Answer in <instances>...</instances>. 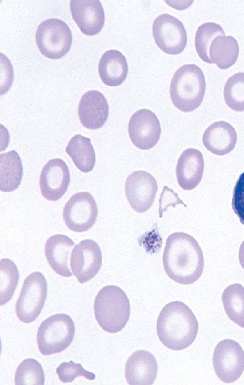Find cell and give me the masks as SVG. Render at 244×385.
Masks as SVG:
<instances>
[{
	"label": "cell",
	"mask_w": 244,
	"mask_h": 385,
	"mask_svg": "<svg viewBox=\"0 0 244 385\" xmlns=\"http://www.w3.org/2000/svg\"><path fill=\"white\" fill-rule=\"evenodd\" d=\"M204 169L201 152L189 148L184 150L178 160L176 175L179 185L183 190H191L200 183Z\"/></svg>",
	"instance_id": "obj_17"
},
{
	"label": "cell",
	"mask_w": 244,
	"mask_h": 385,
	"mask_svg": "<svg viewBox=\"0 0 244 385\" xmlns=\"http://www.w3.org/2000/svg\"><path fill=\"white\" fill-rule=\"evenodd\" d=\"M19 278L18 268L8 258L0 261V305L2 306L12 298Z\"/></svg>",
	"instance_id": "obj_27"
},
{
	"label": "cell",
	"mask_w": 244,
	"mask_h": 385,
	"mask_svg": "<svg viewBox=\"0 0 244 385\" xmlns=\"http://www.w3.org/2000/svg\"><path fill=\"white\" fill-rule=\"evenodd\" d=\"M212 360L215 372L224 383L234 382L244 371V352L234 340L220 341L214 349Z\"/></svg>",
	"instance_id": "obj_8"
},
{
	"label": "cell",
	"mask_w": 244,
	"mask_h": 385,
	"mask_svg": "<svg viewBox=\"0 0 244 385\" xmlns=\"http://www.w3.org/2000/svg\"><path fill=\"white\" fill-rule=\"evenodd\" d=\"M45 376L41 364L35 359L27 358L18 365L15 374V384H44Z\"/></svg>",
	"instance_id": "obj_29"
},
{
	"label": "cell",
	"mask_w": 244,
	"mask_h": 385,
	"mask_svg": "<svg viewBox=\"0 0 244 385\" xmlns=\"http://www.w3.org/2000/svg\"><path fill=\"white\" fill-rule=\"evenodd\" d=\"M219 36H225V34L218 24L206 22L198 27L195 37V47L198 56L204 62L213 64L209 57L210 46Z\"/></svg>",
	"instance_id": "obj_26"
},
{
	"label": "cell",
	"mask_w": 244,
	"mask_h": 385,
	"mask_svg": "<svg viewBox=\"0 0 244 385\" xmlns=\"http://www.w3.org/2000/svg\"><path fill=\"white\" fill-rule=\"evenodd\" d=\"M109 106L105 96L97 90L85 92L78 107V115L81 124L88 129L102 127L107 121Z\"/></svg>",
	"instance_id": "obj_16"
},
{
	"label": "cell",
	"mask_w": 244,
	"mask_h": 385,
	"mask_svg": "<svg viewBox=\"0 0 244 385\" xmlns=\"http://www.w3.org/2000/svg\"><path fill=\"white\" fill-rule=\"evenodd\" d=\"M177 204L186 205L178 197V194L167 186H164L159 199V214L162 217L163 213L166 211L169 207H175Z\"/></svg>",
	"instance_id": "obj_32"
},
{
	"label": "cell",
	"mask_w": 244,
	"mask_h": 385,
	"mask_svg": "<svg viewBox=\"0 0 244 385\" xmlns=\"http://www.w3.org/2000/svg\"><path fill=\"white\" fill-rule=\"evenodd\" d=\"M205 89V76L201 69L194 64H185L176 71L171 79V99L180 111L191 112L201 105Z\"/></svg>",
	"instance_id": "obj_4"
},
{
	"label": "cell",
	"mask_w": 244,
	"mask_h": 385,
	"mask_svg": "<svg viewBox=\"0 0 244 385\" xmlns=\"http://www.w3.org/2000/svg\"><path fill=\"white\" fill-rule=\"evenodd\" d=\"M224 97L231 109L244 111V72L235 73L228 78L224 88Z\"/></svg>",
	"instance_id": "obj_28"
},
{
	"label": "cell",
	"mask_w": 244,
	"mask_h": 385,
	"mask_svg": "<svg viewBox=\"0 0 244 385\" xmlns=\"http://www.w3.org/2000/svg\"><path fill=\"white\" fill-rule=\"evenodd\" d=\"M94 312L102 329L110 333L118 332L125 326L129 319V299L119 287L106 286L100 290L95 297Z\"/></svg>",
	"instance_id": "obj_3"
},
{
	"label": "cell",
	"mask_w": 244,
	"mask_h": 385,
	"mask_svg": "<svg viewBox=\"0 0 244 385\" xmlns=\"http://www.w3.org/2000/svg\"><path fill=\"white\" fill-rule=\"evenodd\" d=\"M102 263V254L98 244L91 239H84L73 248L70 266L79 282L86 283L99 271Z\"/></svg>",
	"instance_id": "obj_12"
},
{
	"label": "cell",
	"mask_w": 244,
	"mask_h": 385,
	"mask_svg": "<svg viewBox=\"0 0 244 385\" xmlns=\"http://www.w3.org/2000/svg\"><path fill=\"white\" fill-rule=\"evenodd\" d=\"M70 8L74 21L84 34L95 35L103 27L105 14L100 1L72 0Z\"/></svg>",
	"instance_id": "obj_15"
},
{
	"label": "cell",
	"mask_w": 244,
	"mask_h": 385,
	"mask_svg": "<svg viewBox=\"0 0 244 385\" xmlns=\"http://www.w3.org/2000/svg\"><path fill=\"white\" fill-rule=\"evenodd\" d=\"M237 140L235 128L224 121L211 124L205 130L202 137L203 143L207 150L219 156L230 153L235 148Z\"/></svg>",
	"instance_id": "obj_19"
},
{
	"label": "cell",
	"mask_w": 244,
	"mask_h": 385,
	"mask_svg": "<svg viewBox=\"0 0 244 385\" xmlns=\"http://www.w3.org/2000/svg\"><path fill=\"white\" fill-rule=\"evenodd\" d=\"M70 180V171L66 163L60 158L51 159L44 166L40 174L41 193L48 200H58L67 191Z\"/></svg>",
	"instance_id": "obj_14"
},
{
	"label": "cell",
	"mask_w": 244,
	"mask_h": 385,
	"mask_svg": "<svg viewBox=\"0 0 244 385\" xmlns=\"http://www.w3.org/2000/svg\"><path fill=\"white\" fill-rule=\"evenodd\" d=\"M128 131L132 143L141 150L150 149L158 142L161 133L160 122L150 110L142 109L135 112L128 123Z\"/></svg>",
	"instance_id": "obj_13"
},
{
	"label": "cell",
	"mask_w": 244,
	"mask_h": 385,
	"mask_svg": "<svg viewBox=\"0 0 244 385\" xmlns=\"http://www.w3.org/2000/svg\"><path fill=\"white\" fill-rule=\"evenodd\" d=\"M36 43L41 53L52 59L64 56L69 51L72 41L71 31L62 20L50 18L38 27Z\"/></svg>",
	"instance_id": "obj_6"
},
{
	"label": "cell",
	"mask_w": 244,
	"mask_h": 385,
	"mask_svg": "<svg viewBox=\"0 0 244 385\" xmlns=\"http://www.w3.org/2000/svg\"><path fill=\"white\" fill-rule=\"evenodd\" d=\"M232 207L240 222L244 225V172L239 176L234 186Z\"/></svg>",
	"instance_id": "obj_31"
},
{
	"label": "cell",
	"mask_w": 244,
	"mask_h": 385,
	"mask_svg": "<svg viewBox=\"0 0 244 385\" xmlns=\"http://www.w3.org/2000/svg\"><path fill=\"white\" fill-rule=\"evenodd\" d=\"M197 320L189 307L181 301H172L164 306L157 321V333L167 348L181 350L189 347L196 338Z\"/></svg>",
	"instance_id": "obj_2"
},
{
	"label": "cell",
	"mask_w": 244,
	"mask_h": 385,
	"mask_svg": "<svg viewBox=\"0 0 244 385\" xmlns=\"http://www.w3.org/2000/svg\"><path fill=\"white\" fill-rule=\"evenodd\" d=\"M152 33L157 46L167 54H180L186 46L187 35L184 25L170 14H163L155 19Z\"/></svg>",
	"instance_id": "obj_9"
},
{
	"label": "cell",
	"mask_w": 244,
	"mask_h": 385,
	"mask_svg": "<svg viewBox=\"0 0 244 385\" xmlns=\"http://www.w3.org/2000/svg\"><path fill=\"white\" fill-rule=\"evenodd\" d=\"M75 332V324L68 315H53L42 321L38 328L37 342L43 355L60 353L71 344Z\"/></svg>",
	"instance_id": "obj_5"
},
{
	"label": "cell",
	"mask_w": 244,
	"mask_h": 385,
	"mask_svg": "<svg viewBox=\"0 0 244 385\" xmlns=\"http://www.w3.org/2000/svg\"><path fill=\"white\" fill-rule=\"evenodd\" d=\"M98 208L94 198L86 192L75 193L66 203L63 218L67 227L76 232L88 230L95 224Z\"/></svg>",
	"instance_id": "obj_10"
},
{
	"label": "cell",
	"mask_w": 244,
	"mask_h": 385,
	"mask_svg": "<svg viewBox=\"0 0 244 385\" xmlns=\"http://www.w3.org/2000/svg\"><path fill=\"white\" fill-rule=\"evenodd\" d=\"M167 276L175 282L189 285L201 277L204 265L202 249L189 234L175 232L167 238L162 257Z\"/></svg>",
	"instance_id": "obj_1"
},
{
	"label": "cell",
	"mask_w": 244,
	"mask_h": 385,
	"mask_svg": "<svg viewBox=\"0 0 244 385\" xmlns=\"http://www.w3.org/2000/svg\"><path fill=\"white\" fill-rule=\"evenodd\" d=\"M222 301L228 318L244 328V288L239 283L226 287L222 295Z\"/></svg>",
	"instance_id": "obj_25"
},
{
	"label": "cell",
	"mask_w": 244,
	"mask_h": 385,
	"mask_svg": "<svg viewBox=\"0 0 244 385\" xmlns=\"http://www.w3.org/2000/svg\"><path fill=\"white\" fill-rule=\"evenodd\" d=\"M156 358L146 350H137L128 358L125 375L128 384H152L157 374Z\"/></svg>",
	"instance_id": "obj_18"
},
{
	"label": "cell",
	"mask_w": 244,
	"mask_h": 385,
	"mask_svg": "<svg viewBox=\"0 0 244 385\" xmlns=\"http://www.w3.org/2000/svg\"><path fill=\"white\" fill-rule=\"evenodd\" d=\"M76 167L83 173L91 171L95 164V153L89 138L74 135L65 149Z\"/></svg>",
	"instance_id": "obj_23"
},
{
	"label": "cell",
	"mask_w": 244,
	"mask_h": 385,
	"mask_svg": "<svg viewBox=\"0 0 244 385\" xmlns=\"http://www.w3.org/2000/svg\"><path fill=\"white\" fill-rule=\"evenodd\" d=\"M21 160L15 150L0 155V190L10 192L16 190L22 178Z\"/></svg>",
	"instance_id": "obj_22"
},
{
	"label": "cell",
	"mask_w": 244,
	"mask_h": 385,
	"mask_svg": "<svg viewBox=\"0 0 244 385\" xmlns=\"http://www.w3.org/2000/svg\"><path fill=\"white\" fill-rule=\"evenodd\" d=\"M47 294V283L44 275L34 272L25 279L15 305L17 317L23 323H29L42 310Z\"/></svg>",
	"instance_id": "obj_7"
},
{
	"label": "cell",
	"mask_w": 244,
	"mask_h": 385,
	"mask_svg": "<svg viewBox=\"0 0 244 385\" xmlns=\"http://www.w3.org/2000/svg\"><path fill=\"white\" fill-rule=\"evenodd\" d=\"M128 67L125 56L120 51L111 49L102 56L98 64L100 79L105 85L117 86L127 77Z\"/></svg>",
	"instance_id": "obj_21"
},
{
	"label": "cell",
	"mask_w": 244,
	"mask_h": 385,
	"mask_svg": "<svg viewBox=\"0 0 244 385\" xmlns=\"http://www.w3.org/2000/svg\"><path fill=\"white\" fill-rule=\"evenodd\" d=\"M239 53L237 41L231 36H219L212 41L209 57L221 69H226L236 62Z\"/></svg>",
	"instance_id": "obj_24"
},
{
	"label": "cell",
	"mask_w": 244,
	"mask_h": 385,
	"mask_svg": "<svg viewBox=\"0 0 244 385\" xmlns=\"http://www.w3.org/2000/svg\"><path fill=\"white\" fill-rule=\"evenodd\" d=\"M75 243L67 236L56 234L50 237L45 245L47 261L54 271L65 277H71L69 259L71 249Z\"/></svg>",
	"instance_id": "obj_20"
},
{
	"label": "cell",
	"mask_w": 244,
	"mask_h": 385,
	"mask_svg": "<svg viewBox=\"0 0 244 385\" xmlns=\"http://www.w3.org/2000/svg\"><path fill=\"white\" fill-rule=\"evenodd\" d=\"M56 373L59 380L64 383L71 382L80 376L90 380L95 378L94 374L85 370L81 364H75L72 361L62 363L57 368Z\"/></svg>",
	"instance_id": "obj_30"
},
{
	"label": "cell",
	"mask_w": 244,
	"mask_h": 385,
	"mask_svg": "<svg viewBox=\"0 0 244 385\" xmlns=\"http://www.w3.org/2000/svg\"><path fill=\"white\" fill-rule=\"evenodd\" d=\"M238 257L241 267L244 269V240L241 243L239 250Z\"/></svg>",
	"instance_id": "obj_33"
},
{
	"label": "cell",
	"mask_w": 244,
	"mask_h": 385,
	"mask_svg": "<svg viewBox=\"0 0 244 385\" xmlns=\"http://www.w3.org/2000/svg\"><path fill=\"white\" fill-rule=\"evenodd\" d=\"M155 178L144 171H136L127 178L125 193L132 209L143 213L152 206L157 192Z\"/></svg>",
	"instance_id": "obj_11"
}]
</instances>
